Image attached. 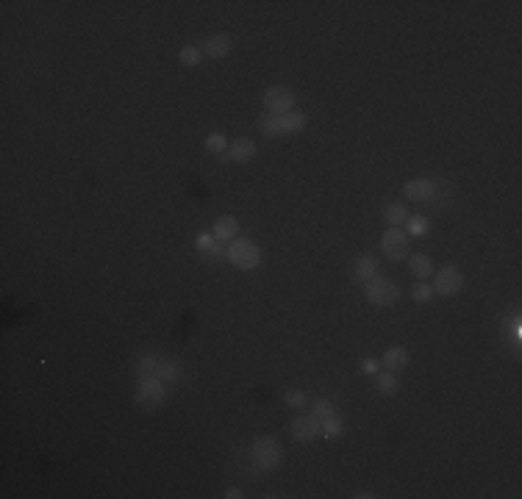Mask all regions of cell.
<instances>
[{
  "label": "cell",
  "instance_id": "obj_1",
  "mask_svg": "<svg viewBox=\"0 0 522 499\" xmlns=\"http://www.w3.org/2000/svg\"><path fill=\"white\" fill-rule=\"evenodd\" d=\"M453 195H456L453 186L448 181H436V178H417V181L406 183V197L411 203H431L436 208H445V206H450Z\"/></svg>",
  "mask_w": 522,
  "mask_h": 499
},
{
  "label": "cell",
  "instance_id": "obj_2",
  "mask_svg": "<svg viewBox=\"0 0 522 499\" xmlns=\"http://www.w3.org/2000/svg\"><path fill=\"white\" fill-rule=\"evenodd\" d=\"M306 122H308V117L300 114V111H292V114H283V117L267 114L259 120V128L267 139H275V136H283V133H300L306 128Z\"/></svg>",
  "mask_w": 522,
  "mask_h": 499
},
{
  "label": "cell",
  "instance_id": "obj_3",
  "mask_svg": "<svg viewBox=\"0 0 522 499\" xmlns=\"http://www.w3.org/2000/svg\"><path fill=\"white\" fill-rule=\"evenodd\" d=\"M251 461H253V466L261 469V472L275 469V466L283 461V450H280L278 439H275V436H259V439L251 444Z\"/></svg>",
  "mask_w": 522,
  "mask_h": 499
},
{
  "label": "cell",
  "instance_id": "obj_4",
  "mask_svg": "<svg viewBox=\"0 0 522 499\" xmlns=\"http://www.w3.org/2000/svg\"><path fill=\"white\" fill-rule=\"evenodd\" d=\"M364 286H367V302L375 305V308H389V305H395L400 300V286L395 280H389V277L375 275Z\"/></svg>",
  "mask_w": 522,
  "mask_h": 499
},
{
  "label": "cell",
  "instance_id": "obj_5",
  "mask_svg": "<svg viewBox=\"0 0 522 499\" xmlns=\"http://www.w3.org/2000/svg\"><path fill=\"white\" fill-rule=\"evenodd\" d=\"M226 258L237 266V269H256L261 263V250L251 242V239H234L228 247H226Z\"/></svg>",
  "mask_w": 522,
  "mask_h": 499
},
{
  "label": "cell",
  "instance_id": "obj_6",
  "mask_svg": "<svg viewBox=\"0 0 522 499\" xmlns=\"http://www.w3.org/2000/svg\"><path fill=\"white\" fill-rule=\"evenodd\" d=\"M136 375H139V377H156V380H161V383H175V380L181 377V372H178V366H175L173 361L150 358V355L139 361Z\"/></svg>",
  "mask_w": 522,
  "mask_h": 499
},
{
  "label": "cell",
  "instance_id": "obj_7",
  "mask_svg": "<svg viewBox=\"0 0 522 499\" xmlns=\"http://www.w3.org/2000/svg\"><path fill=\"white\" fill-rule=\"evenodd\" d=\"M164 386H161V380H156V377H139V388H136V394H134V402L139 405V408H145V411H156V408H161L164 405Z\"/></svg>",
  "mask_w": 522,
  "mask_h": 499
},
{
  "label": "cell",
  "instance_id": "obj_8",
  "mask_svg": "<svg viewBox=\"0 0 522 499\" xmlns=\"http://www.w3.org/2000/svg\"><path fill=\"white\" fill-rule=\"evenodd\" d=\"M264 108L267 114L272 117H283V114H292L294 108V95L289 86H269L264 92Z\"/></svg>",
  "mask_w": 522,
  "mask_h": 499
},
{
  "label": "cell",
  "instance_id": "obj_9",
  "mask_svg": "<svg viewBox=\"0 0 522 499\" xmlns=\"http://www.w3.org/2000/svg\"><path fill=\"white\" fill-rule=\"evenodd\" d=\"M381 250L389 261H403L409 258V234L400 231V228H386L383 236H381Z\"/></svg>",
  "mask_w": 522,
  "mask_h": 499
},
{
  "label": "cell",
  "instance_id": "obj_10",
  "mask_svg": "<svg viewBox=\"0 0 522 499\" xmlns=\"http://www.w3.org/2000/svg\"><path fill=\"white\" fill-rule=\"evenodd\" d=\"M464 288V272L459 266H442L436 272V283H434V294L439 297H453Z\"/></svg>",
  "mask_w": 522,
  "mask_h": 499
},
{
  "label": "cell",
  "instance_id": "obj_11",
  "mask_svg": "<svg viewBox=\"0 0 522 499\" xmlns=\"http://www.w3.org/2000/svg\"><path fill=\"white\" fill-rule=\"evenodd\" d=\"M256 158V142L253 139H248V136H239V139H234L231 145H228V150L220 156V164H248V161H253Z\"/></svg>",
  "mask_w": 522,
  "mask_h": 499
},
{
  "label": "cell",
  "instance_id": "obj_12",
  "mask_svg": "<svg viewBox=\"0 0 522 499\" xmlns=\"http://www.w3.org/2000/svg\"><path fill=\"white\" fill-rule=\"evenodd\" d=\"M289 433H292L294 441H314V439L322 436V422H319L314 414H308V416H297V419H292Z\"/></svg>",
  "mask_w": 522,
  "mask_h": 499
},
{
  "label": "cell",
  "instance_id": "obj_13",
  "mask_svg": "<svg viewBox=\"0 0 522 499\" xmlns=\"http://www.w3.org/2000/svg\"><path fill=\"white\" fill-rule=\"evenodd\" d=\"M231 44H234V42H231L228 33H212V36L203 39L200 53L209 56V58H226V56L231 53Z\"/></svg>",
  "mask_w": 522,
  "mask_h": 499
},
{
  "label": "cell",
  "instance_id": "obj_14",
  "mask_svg": "<svg viewBox=\"0 0 522 499\" xmlns=\"http://www.w3.org/2000/svg\"><path fill=\"white\" fill-rule=\"evenodd\" d=\"M212 234H214V239H217V242L231 245L234 239H239V220H237V217H231V214L217 217V222H214Z\"/></svg>",
  "mask_w": 522,
  "mask_h": 499
},
{
  "label": "cell",
  "instance_id": "obj_15",
  "mask_svg": "<svg viewBox=\"0 0 522 499\" xmlns=\"http://www.w3.org/2000/svg\"><path fill=\"white\" fill-rule=\"evenodd\" d=\"M381 366L386 369V372H403L406 366H409V350L406 347H400V344H395V347H389L386 352H383V358H381Z\"/></svg>",
  "mask_w": 522,
  "mask_h": 499
},
{
  "label": "cell",
  "instance_id": "obj_16",
  "mask_svg": "<svg viewBox=\"0 0 522 499\" xmlns=\"http://www.w3.org/2000/svg\"><path fill=\"white\" fill-rule=\"evenodd\" d=\"M195 247L200 250V255H203L206 261H220V258H226V247H223V242L214 239V234H200L198 242H195Z\"/></svg>",
  "mask_w": 522,
  "mask_h": 499
},
{
  "label": "cell",
  "instance_id": "obj_17",
  "mask_svg": "<svg viewBox=\"0 0 522 499\" xmlns=\"http://www.w3.org/2000/svg\"><path fill=\"white\" fill-rule=\"evenodd\" d=\"M375 272H378V258H375L372 252H367V255H361V258L356 261V266H353V280H356V283H367V280L375 277Z\"/></svg>",
  "mask_w": 522,
  "mask_h": 499
},
{
  "label": "cell",
  "instance_id": "obj_18",
  "mask_svg": "<svg viewBox=\"0 0 522 499\" xmlns=\"http://www.w3.org/2000/svg\"><path fill=\"white\" fill-rule=\"evenodd\" d=\"M411 214H409V208L403 206V203H386V208H383V222H386V228H400V225H406V220H409Z\"/></svg>",
  "mask_w": 522,
  "mask_h": 499
},
{
  "label": "cell",
  "instance_id": "obj_19",
  "mask_svg": "<svg viewBox=\"0 0 522 499\" xmlns=\"http://www.w3.org/2000/svg\"><path fill=\"white\" fill-rule=\"evenodd\" d=\"M375 391H381V394H386V397H395L397 391H400V380H397V375L395 372H378L375 375Z\"/></svg>",
  "mask_w": 522,
  "mask_h": 499
},
{
  "label": "cell",
  "instance_id": "obj_20",
  "mask_svg": "<svg viewBox=\"0 0 522 499\" xmlns=\"http://www.w3.org/2000/svg\"><path fill=\"white\" fill-rule=\"evenodd\" d=\"M409 266H411V272H414L420 280H425L428 275H434V261H431L428 255H422V252L409 255Z\"/></svg>",
  "mask_w": 522,
  "mask_h": 499
},
{
  "label": "cell",
  "instance_id": "obj_21",
  "mask_svg": "<svg viewBox=\"0 0 522 499\" xmlns=\"http://www.w3.org/2000/svg\"><path fill=\"white\" fill-rule=\"evenodd\" d=\"M200 58H203V53H200V47H195V44H187V47H181V53H178V61H181L184 67H198Z\"/></svg>",
  "mask_w": 522,
  "mask_h": 499
},
{
  "label": "cell",
  "instance_id": "obj_22",
  "mask_svg": "<svg viewBox=\"0 0 522 499\" xmlns=\"http://www.w3.org/2000/svg\"><path fill=\"white\" fill-rule=\"evenodd\" d=\"M406 228H409V236H425L431 231V222L425 217H409L406 220Z\"/></svg>",
  "mask_w": 522,
  "mask_h": 499
},
{
  "label": "cell",
  "instance_id": "obj_23",
  "mask_svg": "<svg viewBox=\"0 0 522 499\" xmlns=\"http://www.w3.org/2000/svg\"><path fill=\"white\" fill-rule=\"evenodd\" d=\"M206 150H209V153H217V156H223V153L228 150V145H226V136H223V133H209V136H206Z\"/></svg>",
  "mask_w": 522,
  "mask_h": 499
},
{
  "label": "cell",
  "instance_id": "obj_24",
  "mask_svg": "<svg viewBox=\"0 0 522 499\" xmlns=\"http://www.w3.org/2000/svg\"><path fill=\"white\" fill-rule=\"evenodd\" d=\"M283 402H286L289 408H306L308 397H306V391H300V388H289V391L283 394Z\"/></svg>",
  "mask_w": 522,
  "mask_h": 499
},
{
  "label": "cell",
  "instance_id": "obj_25",
  "mask_svg": "<svg viewBox=\"0 0 522 499\" xmlns=\"http://www.w3.org/2000/svg\"><path fill=\"white\" fill-rule=\"evenodd\" d=\"M411 297H414V302H428L431 297H434V286H428V283H417L414 288H411Z\"/></svg>",
  "mask_w": 522,
  "mask_h": 499
},
{
  "label": "cell",
  "instance_id": "obj_26",
  "mask_svg": "<svg viewBox=\"0 0 522 499\" xmlns=\"http://www.w3.org/2000/svg\"><path fill=\"white\" fill-rule=\"evenodd\" d=\"M311 414H314L319 422H325V419H331V416H333V405H331L328 400H317V402H314V408H311Z\"/></svg>",
  "mask_w": 522,
  "mask_h": 499
},
{
  "label": "cell",
  "instance_id": "obj_27",
  "mask_svg": "<svg viewBox=\"0 0 522 499\" xmlns=\"http://www.w3.org/2000/svg\"><path fill=\"white\" fill-rule=\"evenodd\" d=\"M322 433H325L328 439H336V436L342 433V422H339L336 416H331V419H325V422H322Z\"/></svg>",
  "mask_w": 522,
  "mask_h": 499
},
{
  "label": "cell",
  "instance_id": "obj_28",
  "mask_svg": "<svg viewBox=\"0 0 522 499\" xmlns=\"http://www.w3.org/2000/svg\"><path fill=\"white\" fill-rule=\"evenodd\" d=\"M378 369H381V361H375V358H364L361 372H367V375H378Z\"/></svg>",
  "mask_w": 522,
  "mask_h": 499
},
{
  "label": "cell",
  "instance_id": "obj_29",
  "mask_svg": "<svg viewBox=\"0 0 522 499\" xmlns=\"http://www.w3.org/2000/svg\"><path fill=\"white\" fill-rule=\"evenodd\" d=\"M226 497H228V499H242L245 494H242L239 489H228V491H226Z\"/></svg>",
  "mask_w": 522,
  "mask_h": 499
}]
</instances>
